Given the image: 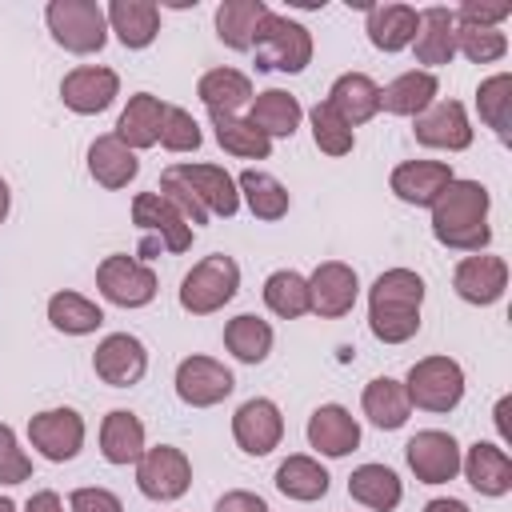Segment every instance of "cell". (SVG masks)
I'll use <instances>...</instances> for the list:
<instances>
[{"mask_svg": "<svg viewBox=\"0 0 512 512\" xmlns=\"http://www.w3.org/2000/svg\"><path fill=\"white\" fill-rule=\"evenodd\" d=\"M232 436H236L240 452H248V456H268V452L280 444V436H284V416H280L276 400H268V396L244 400V404L236 408V416H232Z\"/></svg>", "mask_w": 512, "mask_h": 512, "instance_id": "9a60e30c", "label": "cell"}, {"mask_svg": "<svg viewBox=\"0 0 512 512\" xmlns=\"http://www.w3.org/2000/svg\"><path fill=\"white\" fill-rule=\"evenodd\" d=\"M512 16V4H480V0H464L456 20H468V24H480V28H500V20Z\"/></svg>", "mask_w": 512, "mask_h": 512, "instance_id": "681fc988", "label": "cell"}, {"mask_svg": "<svg viewBox=\"0 0 512 512\" xmlns=\"http://www.w3.org/2000/svg\"><path fill=\"white\" fill-rule=\"evenodd\" d=\"M304 432H308V444L328 460H340V456L356 452V444H360V424L344 404H320L308 416Z\"/></svg>", "mask_w": 512, "mask_h": 512, "instance_id": "ffe728a7", "label": "cell"}, {"mask_svg": "<svg viewBox=\"0 0 512 512\" xmlns=\"http://www.w3.org/2000/svg\"><path fill=\"white\" fill-rule=\"evenodd\" d=\"M48 320L64 336H88V332H96L104 324V308L96 300L64 288V292H52L48 296Z\"/></svg>", "mask_w": 512, "mask_h": 512, "instance_id": "f35d334b", "label": "cell"}, {"mask_svg": "<svg viewBox=\"0 0 512 512\" xmlns=\"http://www.w3.org/2000/svg\"><path fill=\"white\" fill-rule=\"evenodd\" d=\"M188 484H192V460L172 444L144 448V456L136 460V488L156 504L180 500Z\"/></svg>", "mask_w": 512, "mask_h": 512, "instance_id": "ba28073f", "label": "cell"}, {"mask_svg": "<svg viewBox=\"0 0 512 512\" xmlns=\"http://www.w3.org/2000/svg\"><path fill=\"white\" fill-rule=\"evenodd\" d=\"M300 116H304L300 100H296L292 92H284V88H264V92H256L252 104H248V120H252L268 140L292 136V132L300 128Z\"/></svg>", "mask_w": 512, "mask_h": 512, "instance_id": "836d02e7", "label": "cell"}, {"mask_svg": "<svg viewBox=\"0 0 512 512\" xmlns=\"http://www.w3.org/2000/svg\"><path fill=\"white\" fill-rule=\"evenodd\" d=\"M120 96V76L104 64H80L60 80V100L64 108L80 112V116H96L104 112L112 100Z\"/></svg>", "mask_w": 512, "mask_h": 512, "instance_id": "2e32d148", "label": "cell"}, {"mask_svg": "<svg viewBox=\"0 0 512 512\" xmlns=\"http://www.w3.org/2000/svg\"><path fill=\"white\" fill-rule=\"evenodd\" d=\"M416 140L424 148H444V152H464L472 144V124L460 100H432L416 124H412Z\"/></svg>", "mask_w": 512, "mask_h": 512, "instance_id": "e0dca14e", "label": "cell"}, {"mask_svg": "<svg viewBox=\"0 0 512 512\" xmlns=\"http://www.w3.org/2000/svg\"><path fill=\"white\" fill-rule=\"evenodd\" d=\"M360 408H364V416H368L376 428H384V432L404 428L408 416H412L408 388H404V380H392V376L368 380V384H364V396H360Z\"/></svg>", "mask_w": 512, "mask_h": 512, "instance_id": "83f0119b", "label": "cell"}, {"mask_svg": "<svg viewBox=\"0 0 512 512\" xmlns=\"http://www.w3.org/2000/svg\"><path fill=\"white\" fill-rule=\"evenodd\" d=\"M172 172L196 192V200L208 208V216H236L240 212L236 180L220 164H172Z\"/></svg>", "mask_w": 512, "mask_h": 512, "instance_id": "7402d4cb", "label": "cell"}, {"mask_svg": "<svg viewBox=\"0 0 512 512\" xmlns=\"http://www.w3.org/2000/svg\"><path fill=\"white\" fill-rule=\"evenodd\" d=\"M412 52H416V60L428 64V68L452 64V56H456V12L444 8V4L420 8V24H416V36H412Z\"/></svg>", "mask_w": 512, "mask_h": 512, "instance_id": "603a6c76", "label": "cell"}, {"mask_svg": "<svg viewBox=\"0 0 512 512\" xmlns=\"http://www.w3.org/2000/svg\"><path fill=\"white\" fill-rule=\"evenodd\" d=\"M212 132H216V144H220L228 156H240V160H268V152H272V140H268L248 116L212 112Z\"/></svg>", "mask_w": 512, "mask_h": 512, "instance_id": "74e56055", "label": "cell"}, {"mask_svg": "<svg viewBox=\"0 0 512 512\" xmlns=\"http://www.w3.org/2000/svg\"><path fill=\"white\" fill-rule=\"evenodd\" d=\"M488 208H492V196L480 180H452L432 204V236L444 248H456L468 256L484 252L492 244Z\"/></svg>", "mask_w": 512, "mask_h": 512, "instance_id": "6da1fadb", "label": "cell"}, {"mask_svg": "<svg viewBox=\"0 0 512 512\" xmlns=\"http://www.w3.org/2000/svg\"><path fill=\"white\" fill-rule=\"evenodd\" d=\"M20 512H64V500H60L52 488H44V492H32Z\"/></svg>", "mask_w": 512, "mask_h": 512, "instance_id": "816d5d0a", "label": "cell"}, {"mask_svg": "<svg viewBox=\"0 0 512 512\" xmlns=\"http://www.w3.org/2000/svg\"><path fill=\"white\" fill-rule=\"evenodd\" d=\"M232 388H236L232 372L212 356H184L176 364V396L188 408H212V404L228 400Z\"/></svg>", "mask_w": 512, "mask_h": 512, "instance_id": "7c38bea8", "label": "cell"}, {"mask_svg": "<svg viewBox=\"0 0 512 512\" xmlns=\"http://www.w3.org/2000/svg\"><path fill=\"white\" fill-rule=\"evenodd\" d=\"M348 496L372 512H392L404 500V484L388 464H360L348 476Z\"/></svg>", "mask_w": 512, "mask_h": 512, "instance_id": "d6a6232c", "label": "cell"}, {"mask_svg": "<svg viewBox=\"0 0 512 512\" xmlns=\"http://www.w3.org/2000/svg\"><path fill=\"white\" fill-rule=\"evenodd\" d=\"M408 400L424 412H452L464 400V368L452 356H424L408 368Z\"/></svg>", "mask_w": 512, "mask_h": 512, "instance_id": "8992f818", "label": "cell"}, {"mask_svg": "<svg viewBox=\"0 0 512 512\" xmlns=\"http://www.w3.org/2000/svg\"><path fill=\"white\" fill-rule=\"evenodd\" d=\"M28 440L52 464L76 460L84 448V416L76 408H44L28 420Z\"/></svg>", "mask_w": 512, "mask_h": 512, "instance_id": "30bf717a", "label": "cell"}, {"mask_svg": "<svg viewBox=\"0 0 512 512\" xmlns=\"http://www.w3.org/2000/svg\"><path fill=\"white\" fill-rule=\"evenodd\" d=\"M476 108H480V120L508 144L512 140V72H496V76L480 80Z\"/></svg>", "mask_w": 512, "mask_h": 512, "instance_id": "60d3db41", "label": "cell"}, {"mask_svg": "<svg viewBox=\"0 0 512 512\" xmlns=\"http://www.w3.org/2000/svg\"><path fill=\"white\" fill-rule=\"evenodd\" d=\"M404 460L420 484H448L460 472V444L452 432L424 428L404 444Z\"/></svg>", "mask_w": 512, "mask_h": 512, "instance_id": "8fae6325", "label": "cell"}, {"mask_svg": "<svg viewBox=\"0 0 512 512\" xmlns=\"http://www.w3.org/2000/svg\"><path fill=\"white\" fill-rule=\"evenodd\" d=\"M92 372L112 388H132L148 372V352L132 332H112L92 352Z\"/></svg>", "mask_w": 512, "mask_h": 512, "instance_id": "5bb4252c", "label": "cell"}, {"mask_svg": "<svg viewBox=\"0 0 512 512\" xmlns=\"http://www.w3.org/2000/svg\"><path fill=\"white\" fill-rule=\"evenodd\" d=\"M456 52H464L472 64H496L508 52V36L500 28H480V24L456 20Z\"/></svg>", "mask_w": 512, "mask_h": 512, "instance_id": "7bdbcfd3", "label": "cell"}, {"mask_svg": "<svg viewBox=\"0 0 512 512\" xmlns=\"http://www.w3.org/2000/svg\"><path fill=\"white\" fill-rule=\"evenodd\" d=\"M200 140H204V132H200L196 116H192L188 108L168 104V108H164V120H160V144H164L168 152H196Z\"/></svg>", "mask_w": 512, "mask_h": 512, "instance_id": "f6af8a7d", "label": "cell"}, {"mask_svg": "<svg viewBox=\"0 0 512 512\" xmlns=\"http://www.w3.org/2000/svg\"><path fill=\"white\" fill-rule=\"evenodd\" d=\"M144 424L128 408H112L100 420V456L108 464H136L144 456Z\"/></svg>", "mask_w": 512, "mask_h": 512, "instance_id": "f546056e", "label": "cell"}, {"mask_svg": "<svg viewBox=\"0 0 512 512\" xmlns=\"http://www.w3.org/2000/svg\"><path fill=\"white\" fill-rule=\"evenodd\" d=\"M460 472L464 480L480 492V496H504L512 492V456L500 444L476 440L464 456H460Z\"/></svg>", "mask_w": 512, "mask_h": 512, "instance_id": "cb8c5ba5", "label": "cell"}, {"mask_svg": "<svg viewBox=\"0 0 512 512\" xmlns=\"http://www.w3.org/2000/svg\"><path fill=\"white\" fill-rule=\"evenodd\" d=\"M104 16H108V32H116L124 48H148L160 32V8L152 0H112Z\"/></svg>", "mask_w": 512, "mask_h": 512, "instance_id": "4316f807", "label": "cell"}, {"mask_svg": "<svg viewBox=\"0 0 512 512\" xmlns=\"http://www.w3.org/2000/svg\"><path fill=\"white\" fill-rule=\"evenodd\" d=\"M132 224L140 232H148L144 240V252H188L192 248V224L160 196V192H140L132 200Z\"/></svg>", "mask_w": 512, "mask_h": 512, "instance_id": "9c48e42d", "label": "cell"}, {"mask_svg": "<svg viewBox=\"0 0 512 512\" xmlns=\"http://www.w3.org/2000/svg\"><path fill=\"white\" fill-rule=\"evenodd\" d=\"M8 204H12V192H8V184H4V176H0V224L8 220Z\"/></svg>", "mask_w": 512, "mask_h": 512, "instance_id": "11a10c76", "label": "cell"}, {"mask_svg": "<svg viewBox=\"0 0 512 512\" xmlns=\"http://www.w3.org/2000/svg\"><path fill=\"white\" fill-rule=\"evenodd\" d=\"M324 104L356 132L360 124H368V120L380 112V84H376L368 72H344V76L332 80Z\"/></svg>", "mask_w": 512, "mask_h": 512, "instance_id": "44dd1931", "label": "cell"}, {"mask_svg": "<svg viewBox=\"0 0 512 512\" xmlns=\"http://www.w3.org/2000/svg\"><path fill=\"white\" fill-rule=\"evenodd\" d=\"M260 72H304L312 64V32L288 16L268 12L252 40Z\"/></svg>", "mask_w": 512, "mask_h": 512, "instance_id": "277c9868", "label": "cell"}, {"mask_svg": "<svg viewBox=\"0 0 512 512\" xmlns=\"http://www.w3.org/2000/svg\"><path fill=\"white\" fill-rule=\"evenodd\" d=\"M88 172L100 188H128L140 172V160L124 140H116V132H104L88 144Z\"/></svg>", "mask_w": 512, "mask_h": 512, "instance_id": "484cf974", "label": "cell"}, {"mask_svg": "<svg viewBox=\"0 0 512 512\" xmlns=\"http://www.w3.org/2000/svg\"><path fill=\"white\" fill-rule=\"evenodd\" d=\"M272 8L264 0H224L216 8V36L236 48V52H252V40H256V28L260 20L268 16Z\"/></svg>", "mask_w": 512, "mask_h": 512, "instance_id": "e575fe53", "label": "cell"}, {"mask_svg": "<svg viewBox=\"0 0 512 512\" xmlns=\"http://www.w3.org/2000/svg\"><path fill=\"white\" fill-rule=\"evenodd\" d=\"M264 304L268 312H276L280 320H300L312 312L308 304V276L292 272V268H280L264 280Z\"/></svg>", "mask_w": 512, "mask_h": 512, "instance_id": "b9f144b4", "label": "cell"}, {"mask_svg": "<svg viewBox=\"0 0 512 512\" xmlns=\"http://www.w3.org/2000/svg\"><path fill=\"white\" fill-rule=\"evenodd\" d=\"M0 512H20V508H16V504H12L8 496H0Z\"/></svg>", "mask_w": 512, "mask_h": 512, "instance_id": "9f6ffc18", "label": "cell"}, {"mask_svg": "<svg viewBox=\"0 0 512 512\" xmlns=\"http://www.w3.org/2000/svg\"><path fill=\"white\" fill-rule=\"evenodd\" d=\"M216 512H272L256 492H244V488H236V492H224L220 500H216Z\"/></svg>", "mask_w": 512, "mask_h": 512, "instance_id": "f907efd6", "label": "cell"}, {"mask_svg": "<svg viewBox=\"0 0 512 512\" xmlns=\"http://www.w3.org/2000/svg\"><path fill=\"white\" fill-rule=\"evenodd\" d=\"M452 288L460 300L468 304H496L508 288V260L504 256H488V252H472L456 264L452 272Z\"/></svg>", "mask_w": 512, "mask_h": 512, "instance_id": "ac0fdd59", "label": "cell"}, {"mask_svg": "<svg viewBox=\"0 0 512 512\" xmlns=\"http://www.w3.org/2000/svg\"><path fill=\"white\" fill-rule=\"evenodd\" d=\"M416 24H420V12L412 4L392 0V4H368L364 32H368L372 48H380V52H404V48H412Z\"/></svg>", "mask_w": 512, "mask_h": 512, "instance_id": "d4e9b609", "label": "cell"}, {"mask_svg": "<svg viewBox=\"0 0 512 512\" xmlns=\"http://www.w3.org/2000/svg\"><path fill=\"white\" fill-rule=\"evenodd\" d=\"M164 108H168V104H164L160 96H152V92H136V96H128V108H124L120 120H116V140H124L132 152L160 144V120H164Z\"/></svg>", "mask_w": 512, "mask_h": 512, "instance_id": "f1b7e54d", "label": "cell"}, {"mask_svg": "<svg viewBox=\"0 0 512 512\" xmlns=\"http://www.w3.org/2000/svg\"><path fill=\"white\" fill-rule=\"evenodd\" d=\"M328 468L316 460V456H304V452H296V456H288L280 468H276V488L288 496V500H300V504H308V500H320L324 492H328Z\"/></svg>", "mask_w": 512, "mask_h": 512, "instance_id": "8d00e7d4", "label": "cell"}, {"mask_svg": "<svg viewBox=\"0 0 512 512\" xmlns=\"http://www.w3.org/2000/svg\"><path fill=\"white\" fill-rule=\"evenodd\" d=\"M508 408H512V396H500V404H496V432H500V440H508Z\"/></svg>", "mask_w": 512, "mask_h": 512, "instance_id": "db71d44e", "label": "cell"}, {"mask_svg": "<svg viewBox=\"0 0 512 512\" xmlns=\"http://www.w3.org/2000/svg\"><path fill=\"white\" fill-rule=\"evenodd\" d=\"M360 296V276L356 268H348L344 260H324L316 264V272L308 276V304L316 316L324 320H336V316H348L352 304Z\"/></svg>", "mask_w": 512, "mask_h": 512, "instance_id": "4fadbf2b", "label": "cell"}, {"mask_svg": "<svg viewBox=\"0 0 512 512\" xmlns=\"http://www.w3.org/2000/svg\"><path fill=\"white\" fill-rule=\"evenodd\" d=\"M424 512H468V504L464 500H452V496H436V500L424 504Z\"/></svg>", "mask_w": 512, "mask_h": 512, "instance_id": "f5cc1de1", "label": "cell"}, {"mask_svg": "<svg viewBox=\"0 0 512 512\" xmlns=\"http://www.w3.org/2000/svg\"><path fill=\"white\" fill-rule=\"evenodd\" d=\"M452 168L444 160H404L392 168L388 176V188L396 192V200L404 204H416V208H432L436 196L452 184Z\"/></svg>", "mask_w": 512, "mask_h": 512, "instance_id": "d6986e66", "label": "cell"}, {"mask_svg": "<svg viewBox=\"0 0 512 512\" xmlns=\"http://www.w3.org/2000/svg\"><path fill=\"white\" fill-rule=\"evenodd\" d=\"M308 124H312V140L324 156H348L356 148V132L320 100L312 112H308Z\"/></svg>", "mask_w": 512, "mask_h": 512, "instance_id": "ee69618b", "label": "cell"}, {"mask_svg": "<svg viewBox=\"0 0 512 512\" xmlns=\"http://www.w3.org/2000/svg\"><path fill=\"white\" fill-rule=\"evenodd\" d=\"M32 476V460L20 448L16 432L8 424H0V484H24Z\"/></svg>", "mask_w": 512, "mask_h": 512, "instance_id": "7dc6e473", "label": "cell"}, {"mask_svg": "<svg viewBox=\"0 0 512 512\" xmlns=\"http://www.w3.org/2000/svg\"><path fill=\"white\" fill-rule=\"evenodd\" d=\"M236 288H240V264L224 252H212L200 264H192V272L180 280V308L192 316H212L236 296Z\"/></svg>", "mask_w": 512, "mask_h": 512, "instance_id": "5b68a950", "label": "cell"}, {"mask_svg": "<svg viewBox=\"0 0 512 512\" xmlns=\"http://www.w3.org/2000/svg\"><path fill=\"white\" fill-rule=\"evenodd\" d=\"M196 96L208 112H224V116H236L244 104H252V80L240 72V68H212L196 80Z\"/></svg>", "mask_w": 512, "mask_h": 512, "instance_id": "4dcf8cb0", "label": "cell"}, {"mask_svg": "<svg viewBox=\"0 0 512 512\" xmlns=\"http://www.w3.org/2000/svg\"><path fill=\"white\" fill-rule=\"evenodd\" d=\"M96 288L116 308H144V304L156 300V288L160 284H156V272L144 260L124 256V252H112L96 268Z\"/></svg>", "mask_w": 512, "mask_h": 512, "instance_id": "52a82bcc", "label": "cell"}, {"mask_svg": "<svg viewBox=\"0 0 512 512\" xmlns=\"http://www.w3.org/2000/svg\"><path fill=\"white\" fill-rule=\"evenodd\" d=\"M156 192H160V196H164V200H168V204H172V208L192 224V232H196L200 224H208V208L196 200V192H192V188H188L172 168H164V172H160V188H156Z\"/></svg>", "mask_w": 512, "mask_h": 512, "instance_id": "bcb514c9", "label": "cell"}, {"mask_svg": "<svg viewBox=\"0 0 512 512\" xmlns=\"http://www.w3.org/2000/svg\"><path fill=\"white\" fill-rule=\"evenodd\" d=\"M424 280L412 268H388L368 288V328L380 344H404L420 332Z\"/></svg>", "mask_w": 512, "mask_h": 512, "instance_id": "7a4b0ae2", "label": "cell"}, {"mask_svg": "<svg viewBox=\"0 0 512 512\" xmlns=\"http://www.w3.org/2000/svg\"><path fill=\"white\" fill-rule=\"evenodd\" d=\"M236 192H240V200L248 204V212L256 216V220H280V216H288V188L272 176V172H260V168H244L240 176H236Z\"/></svg>", "mask_w": 512, "mask_h": 512, "instance_id": "d590c367", "label": "cell"}, {"mask_svg": "<svg viewBox=\"0 0 512 512\" xmlns=\"http://www.w3.org/2000/svg\"><path fill=\"white\" fill-rule=\"evenodd\" d=\"M436 92H440L436 76L428 68H412V72H400L392 84L380 88V108L392 112V116H412L416 120L436 100Z\"/></svg>", "mask_w": 512, "mask_h": 512, "instance_id": "1f68e13d", "label": "cell"}, {"mask_svg": "<svg viewBox=\"0 0 512 512\" xmlns=\"http://www.w3.org/2000/svg\"><path fill=\"white\" fill-rule=\"evenodd\" d=\"M68 512H124V504L108 488H76L68 496Z\"/></svg>", "mask_w": 512, "mask_h": 512, "instance_id": "c3c4849f", "label": "cell"}, {"mask_svg": "<svg viewBox=\"0 0 512 512\" xmlns=\"http://www.w3.org/2000/svg\"><path fill=\"white\" fill-rule=\"evenodd\" d=\"M44 20L52 40L72 56H92L108 40V16L96 0H48Z\"/></svg>", "mask_w": 512, "mask_h": 512, "instance_id": "3957f363", "label": "cell"}, {"mask_svg": "<svg viewBox=\"0 0 512 512\" xmlns=\"http://www.w3.org/2000/svg\"><path fill=\"white\" fill-rule=\"evenodd\" d=\"M272 324L268 320H260V316H252V312H240V316H232L228 324H224V348L240 360V364H260V360H268V352H272Z\"/></svg>", "mask_w": 512, "mask_h": 512, "instance_id": "ab89813d", "label": "cell"}]
</instances>
